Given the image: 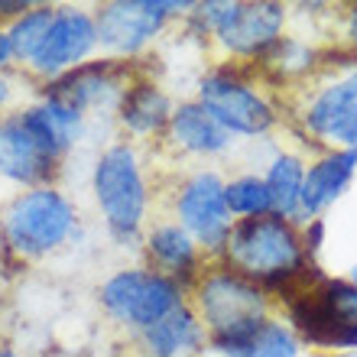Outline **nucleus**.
Instances as JSON below:
<instances>
[{
	"label": "nucleus",
	"instance_id": "a211bd4d",
	"mask_svg": "<svg viewBox=\"0 0 357 357\" xmlns=\"http://www.w3.org/2000/svg\"><path fill=\"white\" fill-rule=\"evenodd\" d=\"M140 357H198L208 348V331L192 305H178L162 321L133 335Z\"/></svg>",
	"mask_w": 357,
	"mask_h": 357
},
{
	"label": "nucleus",
	"instance_id": "20e7f679",
	"mask_svg": "<svg viewBox=\"0 0 357 357\" xmlns=\"http://www.w3.org/2000/svg\"><path fill=\"white\" fill-rule=\"evenodd\" d=\"M0 234H3V250L17 264L43 260V257L59 254L62 247L75 241L78 208L56 185L29 188L3 208Z\"/></svg>",
	"mask_w": 357,
	"mask_h": 357
},
{
	"label": "nucleus",
	"instance_id": "c756f323",
	"mask_svg": "<svg viewBox=\"0 0 357 357\" xmlns=\"http://www.w3.org/2000/svg\"><path fill=\"white\" fill-rule=\"evenodd\" d=\"M0 357H20L13 348H7V344H0Z\"/></svg>",
	"mask_w": 357,
	"mask_h": 357
},
{
	"label": "nucleus",
	"instance_id": "cd10ccee",
	"mask_svg": "<svg viewBox=\"0 0 357 357\" xmlns=\"http://www.w3.org/2000/svg\"><path fill=\"white\" fill-rule=\"evenodd\" d=\"M33 7V3H29V0H0V17H23V13H26V10Z\"/></svg>",
	"mask_w": 357,
	"mask_h": 357
},
{
	"label": "nucleus",
	"instance_id": "393cba45",
	"mask_svg": "<svg viewBox=\"0 0 357 357\" xmlns=\"http://www.w3.org/2000/svg\"><path fill=\"white\" fill-rule=\"evenodd\" d=\"M52 20H56V7L52 3H33L23 17H17L10 23L7 33H10V43H13V52H17V62L29 66V59L39 52Z\"/></svg>",
	"mask_w": 357,
	"mask_h": 357
},
{
	"label": "nucleus",
	"instance_id": "6ab92c4d",
	"mask_svg": "<svg viewBox=\"0 0 357 357\" xmlns=\"http://www.w3.org/2000/svg\"><path fill=\"white\" fill-rule=\"evenodd\" d=\"M172 98L166 88L156 85L153 78L137 75L133 85L123 91L121 104H117V123L123 127L127 137L133 140H150V137H162L172 117Z\"/></svg>",
	"mask_w": 357,
	"mask_h": 357
},
{
	"label": "nucleus",
	"instance_id": "6e6552de",
	"mask_svg": "<svg viewBox=\"0 0 357 357\" xmlns=\"http://www.w3.org/2000/svg\"><path fill=\"white\" fill-rule=\"evenodd\" d=\"M195 101L225 127L231 137H266L280 121V107L270 101V94L247 78L244 68L218 66L198 82Z\"/></svg>",
	"mask_w": 357,
	"mask_h": 357
},
{
	"label": "nucleus",
	"instance_id": "a878e982",
	"mask_svg": "<svg viewBox=\"0 0 357 357\" xmlns=\"http://www.w3.org/2000/svg\"><path fill=\"white\" fill-rule=\"evenodd\" d=\"M10 62H17V52H13V43H10V33L0 29V72L10 68Z\"/></svg>",
	"mask_w": 357,
	"mask_h": 357
},
{
	"label": "nucleus",
	"instance_id": "2eb2a0df",
	"mask_svg": "<svg viewBox=\"0 0 357 357\" xmlns=\"http://www.w3.org/2000/svg\"><path fill=\"white\" fill-rule=\"evenodd\" d=\"M166 146L182 156H195V160H218L234 146V137L192 98V101H178L172 107L169 127L162 133Z\"/></svg>",
	"mask_w": 357,
	"mask_h": 357
},
{
	"label": "nucleus",
	"instance_id": "0eeeda50",
	"mask_svg": "<svg viewBox=\"0 0 357 357\" xmlns=\"http://www.w3.org/2000/svg\"><path fill=\"white\" fill-rule=\"evenodd\" d=\"M104 315L117 321L130 335L162 321L169 312L188 302V289L166 273H156L150 266H127L111 273L98 289Z\"/></svg>",
	"mask_w": 357,
	"mask_h": 357
},
{
	"label": "nucleus",
	"instance_id": "dca6fc26",
	"mask_svg": "<svg viewBox=\"0 0 357 357\" xmlns=\"http://www.w3.org/2000/svg\"><path fill=\"white\" fill-rule=\"evenodd\" d=\"M143 254L150 260V270L166 273L176 282H182L185 289H192V282L208 266L205 254L198 250V244L176 221H153V225H146Z\"/></svg>",
	"mask_w": 357,
	"mask_h": 357
},
{
	"label": "nucleus",
	"instance_id": "1a4fd4ad",
	"mask_svg": "<svg viewBox=\"0 0 357 357\" xmlns=\"http://www.w3.org/2000/svg\"><path fill=\"white\" fill-rule=\"evenodd\" d=\"M225 185L227 178L221 172L202 166V169L188 172L172 195V215H176L172 221L195 241L208 264L221 260L231 227H234V218L227 211Z\"/></svg>",
	"mask_w": 357,
	"mask_h": 357
},
{
	"label": "nucleus",
	"instance_id": "9b49d317",
	"mask_svg": "<svg viewBox=\"0 0 357 357\" xmlns=\"http://www.w3.org/2000/svg\"><path fill=\"white\" fill-rule=\"evenodd\" d=\"M192 3L182 0H111L94 10L98 43L107 59H133L160 36L176 17H188Z\"/></svg>",
	"mask_w": 357,
	"mask_h": 357
},
{
	"label": "nucleus",
	"instance_id": "423d86ee",
	"mask_svg": "<svg viewBox=\"0 0 357 357\" xmlns=\"http://www.w3.org/2000/svg\"><path fill=\"white\" fill-rule=\"evenodd\" d=\"M188 305L205 325L208 344H215V341L234 338L241 331L254 328L257 321L270 319L273 296L264 286L234 273L231 266L208 264L188 289Z\"/></svg>",
	"mask_w": 357,
	"mask_h": 357
},
{
	"label": "nucleus",
	"instance_id": "aec40b11",
	"mask_svg": "<svg viewBox=\"0 0 357 357\" xmlns=\"http://www.w3.org/2000/svg\"><path fill=\"white\" fill-rule=\"evenodd\" d=\"M20 117L33 130V137L43 143V150L52 153L59 162L75 150L88 130L85 114H78L75 107H68V104L56 101V98H39L36 104H29L26 111H20Z\"/></svg>",
	"mask_w": 357,
	"mask_h": 357
},
{
	"label": "nucleus",
	"instance_id": "39448f33",
	"mask_svg": "<svg viewBox=\"0 0 357 357\" xmlns=\"http://www.w3.org/2000/svg\"><path fill=\"white\" fill-rule=\"evenodd\" d=\"M289 10L276 0H208L192 3L188 23L198 36H211L231 59L260 62L282 39Z\"/></svg>",
	"mask_w": 357,
	"mask_h": 357
},
{
	"label": "nucleus",
	"instance_id": "f3484780",
	"mask_svg": "<svg viewBox=\"0 0 357 357\" xmlns=\"http://www.w3.org/2000/svg\"><path fill=\"white\" fill-rule=\"evenodd\" d=\"M357 176V150H325L305 166L302 185V225L315 221L338 202Z\"/></svg>",
	"mask_w": 357,
	"mask_h": 357
},
{
	"label": "nucleus",
	"instance_id": "f257e3e1",
	"mask_svg": "<svg viewBox=\"0 0 357 357\" xmlns=\"http://www.w3.org/2000/svg\"><path fill=\"white\" fill-rule=\"evenodd\" d=\"M218 264L231 266L250 282L264 286L270 296L273 292L280 296L299 280H305L312 270H319L315 260L305 254L302 227L280 215L234 221Z\"/></svg>",
	"mask_w": 357,
	"mask_h": 357
},
{
	"label": "nucleus",
	"instance_id": "f03ea898",
	"mask_svg": "<svg viewBox=\"0 0 357 357\" xmlns=\"http://www.w3.org/2000/svg\"><path fill=\"white\" fill-rule=\"evenodd\" d=\"M91 195L104 231L121 247L143 244L150 218V182L133 140L107 143L91 166Z\"/></svg>",
	"mask_w": 357,
	"mask_h": 357
},
{
	"label": "nucleus",
	"instance_id": "9d476101",
	"mask_svg": "<svg viewBox=\"0 0 357 357\" xmlns=\"http://www.w3.org/2000/svg\"><path fill=\"white\" fill-rule=\"evenodd\" d=\"M296 121L305 137L328 150H357V56L302 94Z\"/></svg>",
	"mask_w": 357,
	"mask_h": 357
},
{
	"label": "nucleus",
	"instance_id": "412c9836",
	"mask_svg": "<svg viewBox=\"0 0 357 357\" xmlns=\"http://www.w3.org/2000/svg\"><path fill=\"white\" fill-rule=\"evenodd\" d=\"M215 348L221 357H299V338L296 331L289 328V321H280V319H264L257 321L254 328L241 331L234 338H225V341H215L208 344Z\"/></svg>",
	"mask_w": 357,
	"mask_h": 357
},
{
	"label": "nucleus",
	"instance_id": "ddd939ff",
	"mask_svg": "<svg viewBox=\"0 0 357 357\" xmlns=\"http://www.w3.org/2000/svg\"><path fill=\"white\" fill-rule=\"evenodd\" d=\"M101 49L98 43V23L94 13L85 7H56V20L49 26L43 46L33 59H29V72L36 78L56 82L72 68L91 62V56Z\"/></svg>",
	"mask_w": 357,
	"mask_h": 357
},
{
	"label": "nucleus",
	"instance_id": "bb28decb",
	"mask_svg": "<svg viewBox=\"0 0 357 357\" xmlns=\"http://www.w3.org/2000/svg\"><path fill=\"white\" fill-rule=\"evenodd\" d=\"M344 39H348L351 52L357 56V3L348 10V17H344Z\"/></svg>",
	"mask_w": 357,
	"mask_h": 357
},
{
	"label": "nucleus",
	"instance_id": "f8f14e48",
	"mask_svg": "<svg viewBox=\"0 0 357 357\" xmlns=\"http://www.w3.org/2000/svg\"><path fill=\"white\" fill-rule=\"evenodd\" d=\"M133 72L130 62L123 59H91L85 66L72 68L56 82H46L43 85V98H56V101L75 107L78 114H117V104H121L123 91L133 85Z\"/></svg>",
	"mask_w": 357,
	"mask_h": 357
},
{
	"label": "nucleus",
	"instance_id": "7ed1b4c3",
	"mask_svg": "<svg viewBox=\"0 0 357 357\" xmlns=\"http://www.w3.org/2000/svg\"><path fill=\"white\" fill-rule=\"evenodd\" d=\"M299 344L319 351H357V280H328L312 270L280 292Z\"/></svg>",
	"mask_w": 357,
	"mask_h": 357
},
{
	"label": "nucleus",
	"instance_id": "b1692460",
	"mask_svg": "<svg viewBox=\"0 0 357 357\" xmlns=\"http://www.w3.org/2000/svg\"><path fill=\"white\" fill-rule=\"evenodd\" d=\"M225 198H227V211H231L234 221L273 215L270 188H266L264 176H257V172H241V176L227 178Z\"/></svg>",
	"mask_w": 357,
	"mask_h": 357
},
{
	"label": "nucleus",
	"instance_id": "5701e85b",
	"mask_svg": "<svg viewBox=\"0 0 357 357\" xmlns=\"http://www.w3.org/2000/svg\"><path fill=\"white\" fill-rule=\"evenodd\" d=\"M319 62H321V52L315 46H309L305 39L282 36L280 43L260 59V68H264L276 85H282V82H299V78L312 75Z\"/></svg>",
	"mask_w": 357,
	"mask_h": 357
},
{
	"label": "nucleus",
	"instance_id": "c85d7f7f",
	"mask_svg": "<svg viewBox=\"0 0 357 357\" xmlns=\"http://www.w3.org/2000/svg\"><path fill=\"white\" fill-rule=\"evenodd\" d=\"M10 101V82L3 75H0V107H3V104Z\"/></svg>",
	"mask_w": 357,
	"mask_h": 357
},
{
	"label": "nucleus",
	"instance_id": "4468645a",
	"mask_svg": "<svg viewBox=\"0 0 357 357\" xmlns=\"http://www.w3.org/2000/svg\"><path fill=\"white\" fill-rule=\"evenodd\" d=\"M62 162L52 153L43 150V143L33 137L20 114L0 117V176L26 188L52 185Z\"/></svg>",
	"mask_w": 357,
	"mask_h": 357
},
{
	"label": "nucleus",
	"instance_id": "4be33fe9",
	"mask_svg": "<svg viewBox=\"0 0 357 357\" xmlns=\"http://www.w3.org/2000/svg\"><path fill=\"white\" fill-rule=\"evenodd\" d=\"M264 182L273 198V215L302 227V185H305V160L299 153L280 150L266 162Z\"/></svg>",
	"mask_w": 357,
	"mask_h": 357
}]
</instances>
